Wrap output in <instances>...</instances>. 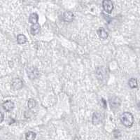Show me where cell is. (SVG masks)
Segmentation results:
<instances>
[{
    "instance_id": "1",
    "label": "cell",
    "mask_w": 140,
    "mask_h": 140,
    "mask_svg": "<svg viewBox=\"0 0 140 140\" xmlns=\"http://www.w3.org/2000/svg\"><path fill=\"white\" fill-rule=\"evenodd\" d=\"M120 121L126 127H131L134 123V117L130 112H124L120 117Z\"/></svg>"
},
{
    "instance_id": "2",
    "label": "cell",
    "mask_w": 140,
    "mask_h": 140,
    "mask_svg": "<svg viewBox=\"0 0 140 140\" xmlns=\"http://www.w3.org/2000/svg\"><path fill=\"white\" fill-rule=\"evenodd\" d=\"M23 86V80L20 78H15L11 81V88L13 90H18L21 89Z\"/></svg>"
},
{
    "instance_id": "3",
    "label": "cell",
    "mask_w": 140,
    "mask_h": 140,
    "mask_svg": "<svg viewBox=\"0 0 140 140\" xmlns=\"http://www.w3.org/2000/svg\"><path fill=\"white\" fill-rule=\"evenodd\" d=\"M102 6L104 10L108 13H111L114 9V4L110 0H105L102 2Z\"/></svg>"
},
{
    "instance_id": "4",
    "label": "cell",
    "mask_w": 140,
    "mask_h": 140,
    "mask_svg": "<svg viewBox=\"0 0 140 140\" xmlns=\"http://www.w3.org/2000/svg\"><path fill=\"white\" fill-rule=\"evenodd\" d=\"M109 104L110 107H111L112 109H117L120 106L121 101L119 97H112L109 99Z\"/></svg>"
},
{
    "instance_id": "5",
    "label": "cell",
    "mask_w": 140,
    "mask_h": 140,
    "mask_svg": "<svg viewBox=\"0 0 140 140\" xmlns=\"http://www.w3.org/2000/svg\"><path fill=\"white\" fill-rule=\"evenodd\" d=\"M27 75L31 79H35L39 77V71L35 67H30L27 69Z\"/></svg>"
},
{
    "instance_id": "6",
    "label": "cell",
    "mask_w": 140,
    "mask_h": 140,
    "mask_svg": "<svg viewBox=\"0 0 140 140\" xmlns=\"http://www.w3.org/2000/svg\"><path fill=\"white\" fill-rule=\"evenodd\" d=\"M102 117L103 116L101 113L99 112H95L93 114V116H92V123L94 125H97L99 124V123L102 121Z\"/></svg>"
},
{
    "instance_id": "7",
    "label": "cell",
    "mask_w": 140,
    "mask_h": 140,
    "mask_svg": "<svg viewBox=\"0 0 140 140\" xmlns=\"http://www.w3.org/2000/svg\"><path fill=\"white\" fill-rule=\"evenodd\" d=\"M2 107L4 108V109L6 111H10L14 108V103L13 102H11L10 100L6 101L3 103Z\"/></svg>"
},
{
    "instance_id": "8",
    "label": "cell",
    "mask_w": 140,
    "mask_h": 140,
    "mask_svg": "<svg viewBox=\"0 0 140 140\" xmlns=\"http://www.w3.org/2000/svg\"><path fill=\"white\" fill-rule=\"evenodd\" d=\"M74 15L71 11H66L63 14V20L65 22H71L74 20Z\"/></svg>"
},
{
    "instance_id": "9",
    "label": "cell",
    "mask_w": 140,
    "mask_h": 140,
    "mask_svg": "<svg viewBox=\"0 0 140 140\" xmlns=\"http://www.w3.org/2000/svg\"><path fill=\"white\" fill-rule=\"evenodd\" d=\"M97 34L99 36V37L102 39H106L108 37V33L103 27H100L97 30Z\"/></svg>"
},
{
    "instance_id": "10",
    "label": "cell",
    "mask_w": 140,
    "mask_h": 140,
    "mask_svg": "<svg viewBox=\"0 0 140 140\" xmlns=\"http://www.w3.org/2000/svg\"><path fill=\"white\" fill-rule=\"evenodd\" d=\"M39 30H40V25L39 23L34 24L30 28V32L32 35H36V34H38Z\"/></svg>"
},
{
    "instance_id": "11",
    "label": "cell",
    "mask_w": 140,
    "mask_h": 140,
    "mask_svg": "<svg viewBox=\"0 0 140 140\" xmlns=\"http://www.w3.org/2000/svg\"><path fill=\"white\" fill-rule=\"evenodd\" d=\"M39 21V15H37V13H32L30 17H29V21L30 23H32V24H36L38 23Z\"/></svg>"
},
{
    "instance_id": "12",
    "label": "cell",
    "mask_w": 140,
    "mask_h": 140,
    "mask_svg": "<svg viewBox=\"0 0 140 140\" xmlns=\"http://www.w3.org/2000/svg\"><path fill=\"white\" fill-rule=\"evenodd\" d=\"M17 41H18V43L19 44H21V45L24 44V43H25L27 42V37L23 34H21L17 37Z\"/></svg>"
},
{
    "instance_id": "13",
    "label": "cell",
    "mask_w": 140,
    "mask_h": 140,
    "mask_svg": "<svg viewBox=\"0 0 140 140\" xmlns=\"http://www.w3.org/2000/svg\"><path fill=\"white\" fill-rule=\"evenodd\" d=\"M36 135L35 133L30 131L25 134V139L26 140H34L36 139Z\"/></svg>"
},
{
    "instance_id": "14",
    "label": "cell",
    "mask_w": 140,
    "mask_h": 140,
    "mask_svg": "<svg viewBox=\"0 0 140 140\" xmlns=\"http://www.w3.org/2000/svg\"><path fill=\"white\" fill-rule=\"evenodd\" d=\"M128 84H129V86L131 88H135L137 87V79H134V78H132L129 80L128 81Z\"/></svg>"
},
{
    "instance_id": "15",
    "label": "cell",
    "mask_w": 140,
    "mask_h": 140,
    "mask_svg": "<svg viewBox=\"0 0 140 140\" xmlns=\"http://www.w3.org/2000/svg\"><path fill=\"white\" fill-rule=\"evenodd\" d=\"M36 105V102L34 99H30L28 100L27 106L30 109H33Z\"/></svg>"
},
{
    "instance_id": "16",
    "label": "cell",
    "mask_w": 140,
    "mask_h": 140,
    "mask_svg": "<svg viewBox=\"0 0 140 140\" xmlns=\"http://www.w3.org/2000/svg\"><path fill=\"white\" fill-rule=\"evenodd\" d=\"M4 119V114L2 111H0V123H2Z\"/></svg>"
},
{
    "instance_id": "17",
    "label": "cell",
    "mask_w": 140,
    "mask_h": 140,
    "mask_svg": "<svg viewBox=\"0 0 140 140\" xmlns=\"http://www.w3.org/2000/svg\"><path fill=\"white\" fill-rule=\"evenodd\" d=\"M101 102H102V103H103V107H104V108H105V109H106V108H107V103H106V101H105L104 99H102V101H101Z\"/></svg>"
}]
</instances>
